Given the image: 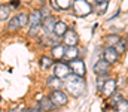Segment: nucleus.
<instances>
[{"mask_svg": "<svg viewBox=\"0 0 128 112\" xmlns=\"http://www.w3.org/2000/svg\"><path fill=\"white\" fill-rule=\"evenodd\" d=\"M8 112H24L22 106H15V108H10Z\"/></svg>", "mask_w": 128, "mask_h": 112, "instance_id": "29", "label": "nucleus"}, {"mask_svg": "<svg viewBox=\"0 0 128 112\" xmlns=\"http://www.w3.org/2000/svg\"><path fill=\"white\" fill-rule=\"evenodd\" d=\"M118 55H119V52H118L113 46H107V48L104 49V52H103V58H104L107 63H110V64H113V63L118 61Z\"/></svg>", "mask_w": 128, "mask_h": 112, "instance_id": "6", "label": "nucleus"}, {"mask_svg": "<svg viewBox=\"0 0 128 112\" xmlns=\"http://www.w3.org/2000/svg\"><path fill=\"white\" fill-rule=\"evenodd\" d=\"M109 69H110V63H107L104 58L103 60H98L96 64H94V72L98 75H107L109 73Z\"/></svg>", "mask_w": 128, "mask_h": 112, "instance_id": "9", "label": "nucleus"}, {"mask_svg": "<svg viewBox=\"0 0 128 112\" xmlns=\"http://www.w3.org/2000/svg\"><path fill=\"white\" fill-rule=\"evenodd\" d=\"M115 111L116 112H128V102L125 99H121V100L115 105Z\"/></svg>", "mask_w": 128, "mask_h": 112, "instance_id": "21", "label": "nucleus"}, {"mask_svg": "<svg viewBox=\"0 0 128 112\" xmlns=\"http://www.w3.org/2000/svg\"><path fill=\"white\" fill-rule=\"evenodd\" d=\"M55 24H57V20L52 15H49V17H46L42 21V29L45 30L46 35H52L54 33V29H55Z\"/></svg>", "mask_w": 128, "mask_h": 112, "instance_id": "7", "label": "nucleus"}, {"mask_svg": "<svg viewBox=\"0 0 128 112\" xmlns=\"http://www.w3.org/2000/svg\"><path fill=\"white\" fill-rule=\"evenodd\" d=\"M39 106H40V109H42V111H51V109H54V108H55V105L51 102V99H49V97H40Z\"/></svg>", "mask_w": 128, "mask_h": 112, "instance_id": "16", "label": "nucleus"}, {"mask_svg": "<svg viewBox=\"0 0 128 112\" xmlns=\"http://www.w3.org/2000/svg\"><path fill=\"white\" fill-rule=\"evenodd\" d=\"M54 64H55V60H52L51 57L43 55V57L40 58V67H42V69H49V67H52Z\"/></svg>", "mask_w": 128, "mask_h": 112, "instance_id": "18", "label": "nucleus"}, {"mask_svg": "<svg viewBox=\"0 0 128 112\" xmlns=\"http://www.w3.org/2000/svg\"><path fill=\"white\" fill-rule=\"evenodd\" d=\"M48 97L51 99V102L55 106H64L67 103V94L64 91H61V90H52Z\"/></svg>", "mask_w": 128, "mask_h": 112, "instance_id": "4", "label": "nucleus"}, {"mask_svg": "<svg viewBox=\"0 0 128 112\" xmlns=\"http://www.w3.org/2000/svg\"><path fill=\"white\" fill-rule=\"evenodd\" d=\"M97 2H107V0H97Z\"/></svg>", "mask_w": 128, "mask_h": 112, "instance_id": "33", "label": "nucleus"}, {"mask_svg": "<svg viewBox=\"0 0 128 112\" xmlns=\"http://www.w3.org/2000/svg\"><path fill=\"white\" fill-rule=\"evenodd\" d=\"M119 82H125V78H121V79H119ZM118 85H124V84H118Z\"/></svg>", "mask_w": 128, "mask_h": 112, "instance_id": "32", "label": "nucleus"}, {"mask_svg": "<svg viewBox=\"0 0 128 112\" xmlns=\"http://www.w3.org/2000/svg\"><path fill=\"white\" fill-rule=\"evenodd\" d=\"M43 43L52 48V46H55V45L60 43V37L55 36V35H54V36H52V35H46V36L43 37Z\"/></svg>", "mask_w": 128, "mask_h": 112, "instance_id": "17", "label": "nucleus"}, {"mask_svg": "<svg viewBox=\"0 0 128 112\" xmlns=\"http://www.w3.org/2000/svg\"><path fill=\"white\" fill-rule=\"evenodd\" d=\"M78 35H76V32L74 30H72V29H68L66 33H64L63 36V42L66 46H74L76 43H78Z\"/></svg>", "mask_w": 128, "mask_h": 112, "instance_id": "8", "label": "nucleus"}, {"mask_svg": "<svg viewBox=\"0 0 128 112\" xmlns=\"http://www.w3.org/2000/svg\"><path fill=\"white\" fill-rule=\"evenodd\" d=\"M68 29H67V24L64 23V21H57V24H55V29H54V35L58 37H63L64 33L67 32Z\"/></svg>", "mask_w": 128, "mask_h": 112, "instance_id": "15", "label": "nucleus"}, {"mask_svg": "<svg viewBox=\"0 0 128 112\" xmlns=\"http://www.w3.org/2000/svg\"><path fill=\"white\" fill-rule=\"evenodd\" d=\"M107 2H97V6H96V12L97 14H100V15H103L106 11H107Z\"/></svg>", "mask_w": 128, "mask_h": 112, "instance_id": "24", "label": "nucleus"}, {"mask_svg": "<svg viewBox=\"0 0 128 112\" xmlns=\"http://www.w3.org/2000/svg\"><path fill=\"white\" fill-rule=\"evenodd\" d=\"M40 27H42V24H40V26H34V27H30V32H28V33H30V36H36V35H37V32L40 30Z\"/></svg>", "mask_w": 128, "mask_h": 112, "instance_id": "28", "label": "nucleus"}, {"mask_svg": "<svg viewBox=\"0 0 128 112\" xmlns=\"http://www.w3.org/2000/svg\"><path fill=\"white\" fill-rule=\"evenodd\" d=\"M72 73L70 67H68V63H61V61H57L54 64V75L60 79H66L68 75Z\"/></svg>", "mask_w": 128, "mask_h": 112, "instance_id": "5", "label": "nucleus"}, {"mask_svg": "<svg viewBox=\"0 0 128 112\" xmlns=\"http://www.w3.org/2000/svg\"><path fill=\"white\" fill-rule=\"evenodd\" d=\"M26 112H42V111H40V108H30V109H27Z\"/></svg>", "mask_w": 128, "mask_h": 112, "instance_id": "30", "label": "nucleus"}, {"mask_svg": "<svg viewBox=\"0 0 128 112\" xmlns=\"http://www.w3.org/2000/svg\"><path fill=\"white\" fill-rule=\"evenodd\" d=\"M21 26H20V20H18V15L16 17H14L10 21H9V24H8V30L9 32H15V30H18Z\"/></svg>", "mask_w": 128, "mask_h": 112, "instance_id": "22", "label": "nucleus"}, {"mask_svg": "<svg viewBox=\"0 0 128 112\" xmlns=\"http://www.w3.org/2000/svg\"><path fill=\"white\" fill-rule=\"evenodd\" d=\"M42 21H43V17H42L40 11H34V12L30 14V17H28V26H30V27L40 26V24H42Z\"/></svg>", "mask_w": 128, "mask_h": 112, "instance_id": "11", "label": "nucleus"}, {"mask_svg": "<svg viewBox=\"0 0 128 112\" xmlns=\"http://www.w3.org/2000/svg\"><path fill=\"white\" fill-rule=\"evenodd\" d=\"M18 5H20L18 0H12V3H10V6H18Z\"/></svg>", "mask_w": 128, "mask_h": 112, "instance_id": "31", "label": "nucleus"}, {"mask_svg": "<svg viewBox=\"0 0 128 112\" xmlns=\"http://www.w3.org/2000/svg\"><path fill=\"white\" fill-rule=\"evenodd\" d=\"M116 51L118 52H125L128 49V37H124V39H119V42L116 43Z\"/></svg>", "mask_w": 128, "mask_h": 112, "instance_id": "23", "label": "nucleus"}, {"mask_svg": "<svg viewBox=\"0 0 128 112\" xmlns=\"http://www.w3.org/2000/svg\"><path fill=\"white\" fill-rule=\"evenodd\" d=\"M10 15V6L8 5H0V21L8 20Z\"/></svg>", "mask_w": 128, "mask_h": 112, "instance_id": "19", "label": "nucleus"}, {"mask_svg": "<svg viewBox=\"0 0 128 112\" xmlns=\"http://www.w3.org/2000/svg\"><path fill=\"white\" fill-rule=\"evenodd\" d=\"M109 79V76L107 75H98V78H97V90L98 91H101L103 90V87H104V82Z\"/></svg>", "mask_w": 128, "mask_h": 112, "instance_id": "25", "label": "nucleus"}, {"mask_svg": "<svg viewBox=\"0 0 128 112\" xmlns=\"http://www.w3.org/2000/svg\"><path fill=\"white\" fill-rule=\"evenodd\" d=\"M46 85L49 88H52V90H61V87H63L64 84H63V79H60V78H57L54 75V76H49L46 79Z\"/></svg>", "mask_w": 128, "mask_h": 112, "instance_id": "12", "label": "nucleus"}, {"mask_svg": "<svg viewBox=\"0 0 128 112\" xmlns=\"http://www.w3.org/2000/svg\"><path fill=\"white\" fill-rule=\"evenodd\" d=\"M68 67H70L72 73L78 75V76H80V78L85 76V63H84L79 57L70 60V61H68Z\"/></svg>", "mask_w": 128, "mask_h": 112, "instance_id": "3", "label": "nucleus"}, {"mask_svg": "<svg viewBox=\"0 0 128 112\" xmlns=\"http://www.w3.org/2000/svg\"><path fill=\"white\" fill-rule=\"evenodd\" d=\"M119 39H121V37L118 36L116 33H113V35H107L104 40H106V45H107V46H115V45L119 42Z\"/></svg>", "mask_w": 128, "mask_h": 112, "instance_id": "20", "label": "nucleus"}, {"mask_svg": "<svg viewBox=\"0 0 128 112\" xmlns=\"http://www.w3.org/2000/svg\"><path fill=\"white\" fill-rule=\"evenodd\" d=\"M72 6H73V11L78 17H85V15H90L92 12V6L86 0H73Z\"/></svg>", "mask_w": 128, "mask_h": 112, "instance_id": "2", "label": "nucleus"}, {"mask_svg": "<svg viewBox=\"0 0 128 112\" xmlns=\"http://www.w3.org/2000/svg\"><path fill=\"white\" fill-rule=\"evenodd\" d=\"M64 84H66L67 91L72 96H74V97H79L85 91V81H84V78H80V76H78V75H74V73L68 75L64 79Z\"/></svg>", "mask_w": 128, "mask_h": 112, "instance_id": "1", "label": "nucleus"}, {"mask_svg": "<svg viewBox=\"0 0 128 112\" xmlns=\"http://www.w3.org/2000/svg\"><path fill=\"white\" fill-rule=\"evenodd\" d=\"M79 55V49H78V46L74 45V46H66L64 48V58L66 60H73V58H76Z\"/></svg>", "mask_w": 128, "mask_h": 112, "instance_id": "13", "label": "nucleus"}, {"mask_svg": "<svg viewBox=\"0 0 128 112\" xmlns=\"http://www.w3.org/2000/svg\"><path fill=\"white\" fill-rule=\"evenodd\" d=\"M57 2V6L58 9H70L72 8V0H55Z\"/></svg>", "mask_w": 128, "mask_h": 112, "instance_id": "26", "label": "nucleus"}, {"mask_svg": "<svg viewBox=\"0 0 128 112\" xmlns=\"http://www.w3.org/2000/svg\"><path fill=\"white\" fill-rule=\"evenodd\" d=\"M64 45H55V46H52L51 48V51H52V58L54 60H61V58H64Z\"/></svg>", "mask_w": 128, "mask_h": 112, "instance_id": "14", "label": "nucleus"}, {"mask_svg": "<svg viewBox=\"0 0 128 112\" xmlns=\"http://www.w3.org/2000/svg\"><path fill=\"white\" fill-rule=\"evenodd\" d=\"M18 20H20V26L21 27H24V26L28 24V15L27 14H20L18 15Z\"/></svg>", "mask_w": 128, "mask_h": 112, "instance_id": "27", "label": "nucleus"}, {"mask_svg": "<svg viewBox=\"0 0 128 112\" xmlns=\"http://www.w3.org/2000/svg\"><path fill=\"white\" fill-rule=\"evenodd\" d=\"M115 90H116V81L109 78V79L104 82V87H103L101 93H103V96H104V97H110V96L115 93Z\"/></svg>", "mask_w": 128, "mask_h": 112, "instance_id": "10", "label": "nucleus"}]
</instances>
